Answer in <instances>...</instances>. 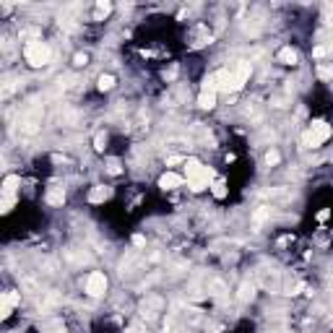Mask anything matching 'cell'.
<instances>
[{
    "mask_svg": "<svg viewBox=\"0 0 333 333\" xmlns=\"http://www.w3.org/2000/svg\"><path fill=\"white\" fill-rule=\"evenodd\" d=\"M18 185H21V177L8 175L6 182H3V195H16V188H18Z\"/></svg>",
    "mask_w": 333,
    "mask_h": 333,
    "instance_id": "obj_11",
    "label": "cell"
},
{
    "mask_svg": "<svg viewBox=\"0 0 333 333\" xmlns=\"http://www.w3.org/2000/svg\"><path fill=\"white\" fill-rule=\"evenodd\" d=\"M45 330H47V333H65V325H63L60 320H55V323H47Z\"/></svg>",
    "mask_w": 333,
    "mask_h": 333,
    "instance_id": "obj_15",
    "label": "cell"
},
{
    "mask_svg": "<svg viewBox=\"0 0 333 333\" xmlns=\"http://www.w3.org/2000/svg\"><path fill=\"white\" fill-rule=\"evenodd\" d=\"M208 190H211V193H214V198H219V200H221V198H227V182H224L221 177H216V180L211 182V188H208Z\"/></svg>",
    "mask_w": 333,
    "mask_h": 333,
    "instance_id": "obj_12",
    "label": "cell"
},
{
    "mask_svg": "<svg viewBox=\"0 0 333 333\" xmlns=\"http://www.w3.org/2000/svg\"><path fill=\"white\" fill-rule=\"evenodd\" d=\"M198 107H200V109H214V107H216V94H214V91H200Z\"/></svg>",
    "mask_w": 333,
    "mask_h": 333,
    "instance_id": "obj_9",
    "label": "cell"
},
{
    "mask_svg": "<svg viewBox=\"0 0 333 333\" xmlns=\"http://www.w3.org/2000/svg\"><path fill=\"white\" fill-rule=\"evenodd\" d=\"M107 172H109V175H120V161H109Z\"/></svg>",
    "mask_w": 333,
    "mask_h": 333,
    "instance_id": "obj_18",
    "label": "cell"
},
{
    "mask_svg": "<svg viewBox=\"0 0 333 333\" xmlns=\"http://www.w3.org/2000/svg\"><path fill=\"white\" fill-rule=\"evenodd\" d=\"M65 200V193H63V188H50V193H47V203H52V206H60Z\"/></svg>",
    "mask_w": 333,
    "mask_h": 333,
    "instance_id": "obj_13",
    "label": "cell"
},
{
    "mask_svg": "<svg viewBox=\"0 0 333 333\" xmlns=\"http://www.w3.org/2000/svg\"><path fill=\"white\" fill-rule=\"evenodd\" d=\"M330 136H333V128H330L325 120H312V122L307 125V131L302 133V143H305L307 149H318V146H323Z\"/></svg>",
    "mask_w": 333,
    "mask_h": 333,
    "instance_id": "obj_3",
    "label": "cell"
},
{
    "mask_svg": "<svg viewBox=\"0 0 333 333\" xmlns=\"http://www.w3.org/2000/svg\"><path fill=\"white\" fill-rule=\"evenodd\" d=\"M107 286H109V279H107L104 271H91L86 276V281H83V289H86L89 297H102L107 291Z\"/></svg>",
    "mask_w": 333,
    "mask_h": 333,
    "instance_id": "obj_4",
    "label": "cell"
},
{
    "mask_svg": "<svg viewBox=\"0 0 333 333\" xmlns=\"http://www.w3.org/2000/svg\"><path fill=\"white\" fill-rule=\"evenodd\" d=\"M24 60H26L31 68H45V65L52 63V47L47 45V42H42V39L26 42V47H24Z\"/></svg>",
    "mask_w": 333,
    "mask_h": 333,
    "instance_id": "obj_2",
    "label": "cell"
},
{
    "mask_svg": "<svg viewBox=\"0 0 333 333\" xmlns=\"http://www.w3.org/2000/svg\"><path fill=\"white\" fill-rule=\"evenodd\" d=\"M94 11H97V18H99V16H107V13L112 11V6H109V3H97Z\"/></svg>",
    "mask_w": 333,
    "mask_h": 333,
    "instance_id": "obj_17",
    "label": "cell"
},
{
    "mask_svg": "<svg viewBox=\"0 0 333 333\" xmlns=\"http://www.w3.org/2000/svg\"><path fill=\"white\" fill-rule=\"evenodd\" d=\"M276 60H279L281 65H297V63H300V55H297V50L291 47V45H286V47H281V50L276 52Z\"/></svg>",
    "mask_w": 333,
    "mask_h": 333,
    "instance_id": "obj_7",
    "label": "cell"
},
{
    "mask_svg": "<svg viewBox=\"0 0 333 333\" xmlns=\"http://www.w3.org/2000/svg\"><path fill=\"white\" fill-rule=\"evenodd\" d=\"M109 195H112V188H107V185H97V188H91L89 200H91V203H104Z\"/></svg>",
    "mask_w": 333,
    "mask_h": 333,
    "instance_id": "obj_8",
    "label": "cell"
},
{
    "mask_svg": "<svg viewBox=\"0 0 333 333\" xmlns=\"http://www.w3.org/2000/svg\"><path fill=\"white\" fill-rule=\"evenodd\" d=\"M0 315L3 318H11V312H13V307L21 302V297H18V291H3V297H0Z\"/></svg>",
    "mask_w": 333,
    "mask_h": 333,
    "instance_id": "obj_5",
    "label": "cell"
},
{
    "mask_svg": "<svg viewBox=\"0 0 333 333\" xmlns=\"http://www.w3.org/2000/svg\"><path fill=\"white\" fill-rule=\"evenodd\" d=\"M182 185H185V177L177 175V172H164V175L159 177V188H161V190H177V188H182Z\"/></svg>",
    "mask_w": 333,
    "mask_h": 333,
    "instance_id": "obj_6",
    "label": "cell"
},
{
    "mask_svg": "<svg viewBox=\"0 0 333 333\" xmlns=\"http://www.w3.org/2000/svg\"><path fill=\"white\" fill-rule=\"evenodd\" d=\"M182 166H185L182 177H185V182H188V188L193 193H200L206 188H211V182L216 180V172L211 170V166H206L203 161H198V159H185Z\"/></svg>",
    "mask_w": 333,
    "mask_h": 333,
    "instance_id": "obj_1",
    "label": "cell"
},
{
    "mask_svg": "<svg viewBox=\"0 0 333 333\" xmlns=\"http://www.w3.org/2000/svg\"><path fill=\"white\" fill-rule=\"evenodd\" d=\"M115 76L112 73H102L99 78H97V86H99V91H109V89H115Z\"/></svg>",
    "mask_w": 333,
    "mask_h": 333,
    "instance_id": "obj_10",
    "label": "cell"
},
{
    "mask_svg": "<svg viewBox=\"0 0 333 333\" xmlns=\"http://www.w3.org/2000/svg\"><path fill=\"white\" fill-rule=\"evenodd\" d=\"M94 149H97V151H104V149H107V136H104V133H99V136L94 138Z\"/></svg>",
    "mask_w": 333,
    "mask_h": 333,
    "instance_id": "obj_16",
    "label": "cell"
},
{
    "mask_svg": "<svg viewBox=\"0 0 333 333\" xmlns=\"http://www.w3.org/2000/svg\"><path fill=\"white\" fill-rule=\"evenodd\" d=\"M73 63L81 68V65H86V63H89V58H86V55H76V58H73Z\"/></svg>",
    "mask_w": 333,
    "mask_h": 333,
    "instance_id": "obj_19",
    "label": "cell"
},
{
    "mask_svg": "<svg viewBox=\"0 0 333 333\" xmlns=\"http://www.w3.org/2000/svg\"><path fill=\"white\" fill-rule=\"evenodd\" d=\"M279 161H281V154H279L276 149H271V151L266 154V164H268V166H276Z\"/></svg>",
    "mask_w": 333,
    "mask_h": 333,
    "instance_id": "obj_14",
    "label": "cell"
}]
</instances>
